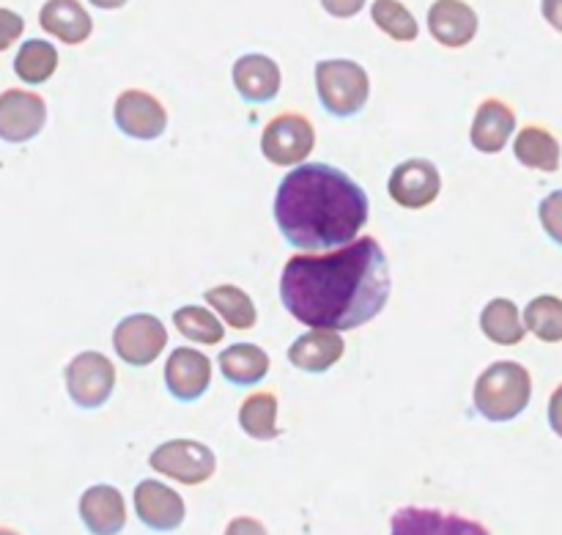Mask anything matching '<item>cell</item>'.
Listing matches in <instances>:
<instances>
[{
  "label": "cell",
  "instance_id": "cell-1",
  "mask_svg": "<svg viewBox=\"0 0 562 535\" xmlns=\"http://www.w3.org/2000/svg\"><path fill=\"white\" fill-rule=\"evenodd\" d=\"M393 289L390 261L373 236L324 256H291L280 275V300L313 330H357L384 311Z\"/></svg>",
  "mask_w": 562,
  "mask_h": 535
},
{
  "label": "cell",
  "instance_id": "cell-2",
  "mask_svg": "<svg viewBox=\"0 0 562 535\" xmlns=\"http://www.w3.org/2000/svg\"><path fill=\"white\" fill-rule=\"evenodd\" d=\"M366 190L344 170L324 163L296 165L278 187L274 223L291 247L324 253L349 245L368 223Z\"/></svg>",
  "mask_w": 562,
  "mask_h": 535
},
{
  "label": "cell",
  "instance_id": "cell-3",
  "mask_svg": "<svg viewBox=\"0 0 562 535\" xmlns=\"http://www.w3.org/2000/svg\"><path fill=\"white\" fill-rule=\"evenodd\" d=\"M532 377L521 363L499 360L492 363L477 377L472 404L486 421L508 423L530 406Z\"/></svg>",
  "mask_w": 562,
  "mask_h": 535
},
{
  "label": "cell",
  "instance_id": "cell-4",
  "mask_svg": "<svg viewBox=\"0 0 562 535\" xmlns=\"http://www.w3.org/2000/svg\"><path fill=\"white\" fill-rule=\"evenodd\" d=\"M318 102L335 119H351L371 97V77L357 60L333 58L316 64Z\"/></svg>",
  "mask_w": 562,
  "mask_h": 535
},
{
  "label": "cell",
  "instance_id": "cell-5",
  "mask_svg": "<svg viewBox=\"0 0 562 535\" xmlns=\"http://www.w3.org/2000/svg\"><path fill=\"white\" fill-rule=\"evenodd\" d=\"M148 465L159 476L173 478L184 487H198V483H206L214 476L217 456L209 445L195 443V439H170V443H162L148 456Z\"/></svg>",
  "mask_w": 562,
  "mask_h": 535
},
{
  "label": "cell",
  "instance_id": "cell-6",
  "mask_svg": "<svg viewBox=\"0 0 562 535\" xmlns=\"http://www.w3.org/2000/svg\"><path fill=\"white\" fill-rule=\"evenodd\" d=\"M66 393L80 410H99L110 401L115 388V368L99 352H80L66 366Z\"/></svg>",
  "mask_w": 562,
  "mask_h": 535
},
{
  "label": "cell",
  "instance_id": "cell-7",
  "mask_svg": "<svg viewBox=\"0 0 562 535\" xmlns=\"http://www.w3.org/2000/svg\"><path fill=\"white\" fill-rule=\"evenodd\" d=\"M316 146V130L300 113L274 115L261 135V154L280 168H296Z\"/></svg>",
  "mask_w": 562,
  "mask_h": 535
},
{
  "label": "cell",
  "instance_id": "cell-8",
  "mask_svg": "<svg viewBox=\"0 0 562 535\" xmlns=\"http://www.w3.org/2000/svg\"><path fill=\"white\" fill-rule=\"evenodd\" d=\"M165 346H168V330L154 313H132L115 324L113 349L126 366H151Z\"/></svg>",
  "mask_w": 562,
  "mask_h": 535
},
{
  "label": "cell",
  "instance_id": "cell-9",
  "mask_svg": "<svg viewBox=\"0 0 562 535\" xmlns=\"http://www.w3.org/2000/svg\"><path fill=\"white\" fill-rule=\"evenodd\" d=\"M390 198L404 209H426L442 192V176L431 159H406V163L395 165L387 181Z\"/></svg>",
  "mask_w": 562,
  "mask_h": 535
},
{
  "label": "cell",
  "instance_id": "cell-10",
  "mask_svg": "<svg viewBox=\"0 0 562 535\" xmlns=\"http://www.w3.org/2000/svg\"><path fill=\"white\" fill-rule=\"evenodd\" d=\"M113 115L115 126L124 135L135 137V141H157L168 130V110H165V104L154 93L137 91V88L119 93Z\"/></svg>",
  "mask_w": 562,
  "mask_h": 535
},
{
  "label": "cell",
  "instance_id": "cell-11",
  "mask_svg": "<svg viewBox=\"0 0 562 535\" xmlns=\"http://www.w3.org/2000/svg\"><path fill=\"white\" fill-rule=\"evenodd\" d=\"M47 124V102L33 91L9 88L0 93V141L27 143Z\"/></svg>",
  "mask_w": 562,
  "mask_h": 535
},
{
  "label": "cell",
  "instance_id": "cell-12",
  "mask_svg": "<svg viewBox=\"0 0 562 535\" xmlns=\"http://www.w3.org/2000/svg\"><path fill=\"white\" fill-rule=\"evenodd\" d=\"M390 535H492L481 522L442 509L404 505L390 520Z\"/></svg>",
  "mask_w": 562,
  "mask_h": 535
},
{
  "label": "cell",
  "instance_id": "cell-13",
  "mask_svg": "<svg viewBox=\"0 0 562 535\" xmlns=\"http://www.w3.org/2000/svg\"><path fill=\"white\" fill-rule=\"evenodd\" d=\"M212 384V360L203 352L179 346L165 363V388L176 401H198Z\"/></svg>",
  "mask_w": 562,
  "mask_h": 535
},
{
  "label": "cell",
  "instance_id": "cell-14",
  "mask_svg": "<svg viewBox=\"0 0 562 535\" xmlns=\"http://www.w3.org/2000/svg\"><path fill=\"white\" fill-rule=\"evenodd\" d=\"M135 511L137 520L157 533L179 531L184 522V500L179 492L159 481H140L135 489Z\"/></svg>",
  "mask_w": 562,
  "mask_h": 535
},
{
  "label": "cell",
  "instance_id": "cell-15",
  "mask_svg": "<svg viewBox=\"0 0 562 535\" xmlns=\"http://www.w3.org/2000/svg\"><path fill=\"white\" fill-rule=\"evenodd\" d=\"M428 31L442 47H467L477 36V14L467 0H434L428 9Z\"/></svg>",
  "mask_w": 562,
  "mask_h": 535
},
{
  "label": "cell",
  "instance_id": "cell-16",
  "mask_svg": "<svg viewBox=\"0 0 562 535\" xmlns=\"http://www.w3.org/2000/svg\"><path fill=\"white\" fill-rule=\"evenodd\" d=\"M234 86L245 102L263 104L278 97L283 75L269 55L247 53L234 64Z\"/></svg>",
  "mask_w": 562,
  "mask_h": 535
},
{
  "label": "cell",
  "instance_id": "cell-17",
  "mask_svg": "<svg viewBox=\"0 0 562 535\" xmlns=\"http://www.w3.org/2000/svg\"><path fill=\"white\" fill-rule=\"evenodd\" d=\"M80 520L91 535H119L126 525L124 494L110 483H97L80 498Z\"/></svg>",
  "mask_w": 562,
  "mask_h": 535
},
{
  "label": "cell",
  "instance_id": "cell-18",
  "mask_svg": "<svg viewBox=\"0 0 562 535\" xmlns=\"http://www.w3.org/2000/svg\"><path fill=\"white\" fill-rule=\"evenodd\" d=\"M516 132V113L503 99H483L472 119L470 141L481 154H499Z\"/></svg>",
  "mask_w": 562,
  "mask_h": 535
},
{
  "label": "cell",
  "instance_id": "cell-19",
  "mask_svg": "<svg viewBox=\"0 0 562 535\" xmlns=\"http://www.w3.org/2000/svg\"><path fill=\"white\" fill-rule=\"evenodd\" d=\"M344 335L333 330H311L291 344L289 363L305 374H324L344 357Z\"/></svg>",
  "mask_w": 562,
  "mask_h": 535
},
{
  "label": "cell",
  "instance_id": "cell-20",
  "mask_svg": "<svg viewBox=\"0 0 562 535\" xmlns=\"http://www.w3.org/2000/svg\"><path fill=\"white\" fill-rule=\"evenodd\" d=\"M44 31L64 44H82L93 33V20L80 0H47L38 14Z\"/></svg>",
  "mask_w": 562,
  "mask_h": 535
},
{
  "label": "cell",
  "instance_id": "cell-21",
  "mask_svg": "<svg viewBox=\"0 0 562 535\" xmlns=\"http://www.w3.org/2000/svg\"><path fill=\"white\" fill-rule=\"evenodd\" d=\"M220 371L236 388H252L269 374V355L256 344H234L220 352Z\"/></svg>",
  "mask_w": 562,
  "mask_h": 535
},
{
  "label": "cell",
  "instance_id": "cell-22",
  "mask_svg": "<svg viewBox=\"0 0 562 535\" xmlns=\"http://www.w3.org/2000/svg\"><path fill=\"white\" fill-rule=\"evenodd\" d=\"M514 154L525 168L543 170V174H554L560 168V143L543 126L530 124L521 132H516Z\"/></svg>",
  "mask_w": 562,
  "mask_h": 535
},
{
  "label": "cell",
  "instance_id": "cell-23",
  "mask_svg": "<svg viewBox=\"0 0 562 535\" xmlns=\"http://www.w3.org/2000/svg\"><path fill=\"white\" fill-rule=\"evenodd\" d=\"M481 330L497 346H516L527 335L519 308H516L514 300H505V297H497V300H492L483 308Z\"/></svg>",
  "mask_w": 562,
  "mask_h": 535
},
{
  "label": "cell",
  "instance_id": "cell-24",
  "mask_svg": "<svg viewBox=\"0 0 562 535\" xmlns=\"http://www.w3.org/2000/svg\"><path fill=\"white\" fill-rule=\"evenodd\" d=\"M239 426L247 437L258 439V443H269V439L278 437V395L256 393L241 401Z\"/></svg>",
  "mask_w": 562,
  "mask_h": 535
},
{
  "label": "cell",
  "instance_id": "cell-25",
  "mask_svg": "<svg viewBox=\"0 0 562 535\" xmlns=\"http://www.w3.org/2000/svg\"><path fill=\"white\" fill-rule=\"evenodd\" d=\"M58 69V49L44 38H27L14 58V71L27 86H42Z\"/></svg>",
  "mask_w": 562,
  "mask_h": 535
},
{
  "label": "cell",
  "instance_id": "cell-26",
  "mask_svg": "<svg viewBox=\"0 0 562 535\" xmlns=\"http://www.w3.org/2000/svg\"><path fill=\"white\" fill-rule=\"evenodd\" d=\"M206 302L209 308L220 313L225 319V324L234 330H252L258 322V313L256 305H252L250 294L236 286H214V289L206 291Z\"/></svg>",
  "mask_w": 562,
  "mask_h": 535
},
{
  "label": "cell",
  "instance_id": "cell-27",
  "mask_svg": "<svg viewBox=\"0 0 562 535\" xmlns=\"http://www.w3.org/2000/svg\"><path fill=\"white\" fill-rule=\"evenodd\" d=\"M525 330L543 344L562 341V300L554 294H541L525 308Z\"/></svg>",
  "mask_w": 562,
  "mask_h": 535
},
{
  "label": "cell",
  "instance_id": "cell-28",
  "mask_svg": "<svg viewBox=\"0 0 562 535\" xmlns=\"http://www.w3.org/2000/svg\"><path fill=\"white\" fill-rule=\"evenodd\" d=\"M173 324L187 341L203 346H214L225 338V330L220 324V319L214 316L209 308L201 305H181L179 311L173 313Z\"/></svg>",
  "mask_w": 562,
  "mask_h": 535
},
{
  "label": "cell",
  "instance_id": "cell-29",
  "mask_svg": "<svg viewBox=\"0 0 562 535\" xmlns=\"http://www.w3.org/2000/svg\"><path fill=\"white\" fill-rule=\"evenodd\" d=\"M371 16L379 31L387 33L395 42H415L420 33L415 14L401 0H373Z\"/></svg>",
  "mask_w": 562,
  "mask_h": 535
},
{
  "label": "cell",
  "instance_id": "cell-30",
  "mask_svg": "<svg viewBox=\"0 0 562 535\" xmlns=\"http://www.w3.org/2000/svg\"><path fill=\"white\" fill-rule=\"evenodd\" d=\"M538 218H541V225L549 234V239L558 242L562 247V190L549 192L543 198L541 207H538Z\"/></svg>",
  "mask_w": 562,
  "mask_h": 535
},
{
  "label": "cell",
  "instance_id": "cell-31",
  "mask_svg": "<svg viewBox=\"0 0 562 535\" xmlns=\"http://www.w3.org/2000/svg\"><path fill=\"white\" fill-rule=\"evenodd\" d=\"M22 31H25V20L16 11L0 9V53L9 49L22 36Z\"/></svg>",
  "mask_w": 562,
  "mask_h": 535
},
{
  "label": "cell",
  "instance_id": "cell-32",
  "mask_svg": "<svg viewBox=\"0 0 562 535\" xmlns=\"http://www.w3.org/2000/svg\"><path fill=\"white\" fill-rule=\"evenodd\" d=\"M366 3L368 0H322L324 11L338 16V20H351V16H357L366 9Z\"/></svg>",
  "mask_w": 562,
  "mask_h": 535
},
{
  "label": "cell",
  "instance_id": "cell-33",
  "mask_svg": "<svg viewBox=\"0 0 562 535\" xmlns=\"http://www.w3.org/2000/svg\"><path fill=\"white\" fill-rule=\"evenodd\" d=\"M225 535H269L267 527L261 525L252 516H236L228 527H225Z\"/></svg>",
  "mask_w": 562,
  "mask_h": 535
},
{
  "label": "cell",
  "instance_id": "cell-34",
  "mask_svg": "<svg viewBox=\"0 0 562 535\" xmlns=\"http://www.w3.org/2000/svg\"><path fill=\"white\" fill-rule=\"evenodd\" d=\"M549 426L562 439V384L554 390L552 399H549Z\"/></svg>",
  "mask_w": 562,
  "mask_h": 535
},
{
  "label": "cell",
  "instance_id": "cell-35",
  "mask_svg": "<svg viewBox=\"0 0 562 535\" xmlns=\"http://www.w3.org/2000/svg\"><path fill=\"white\" fill-rule=\"evenodd\" d=\"M541 14L554 31L562 33V0H541Z\"/></svg>",
  "mask_w": 562,
  "mask_h": 535
},
{
  "label": "cell",
  "instance_id": "cell-36",
  "mask_svg": "<svg viewBox=\"0 0 562 535\" xmlns=\"http://www.w3.org/2000/svg\"><path fill=\"white\" fill-rule=\"evenodd\" d=\"M88 3L97 5V9L113 11V9H121V5H126V0H88Z\"/></svg>",
  "mask_w": 562,
  "mask_h": 535
},
{
  "label": "cell",
  "instance_id": "cell-37",
  "mask_svg": "<svg viewBox=\"0 0 562 535\" xmlns=\"http://www.w3.org/2000/svg\"><path fill=\"white\" fill-rule=\"evenodd\" d=\"M0 535H20V533H14V531H9V527H0Z\"/></svg>",
  "mask_w": 562,
  "mask_h": 535
}]
</instances>
